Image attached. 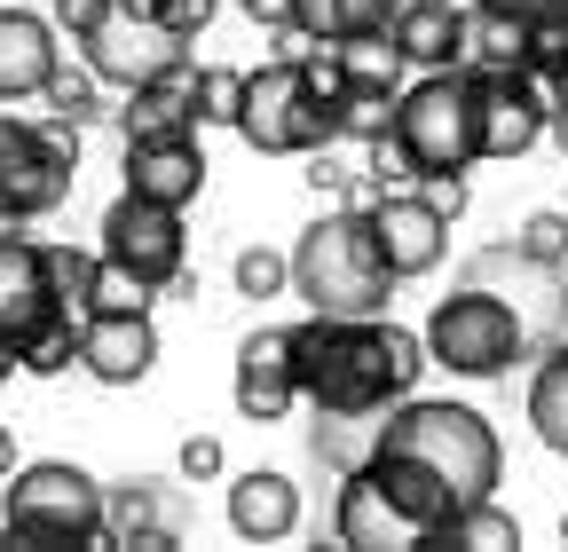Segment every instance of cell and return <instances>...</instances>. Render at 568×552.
<instances>
[{
    "mask_svg": "<svg viewBox=\"0 0 568 552\" xmlns=\"http://www.w3.org/2000/svg\"><path fill=\"white\" fill-rule=\"evenodd\" d=\"M545 143L568 159V103H552V111H545Z\"/></svg>",
    "mask_w": 568,
    "mask_h": 552,
    "instance_id": "cell-40",
    "label": "cell"
},
{
    "mask_svg": "<svg viewBox=\"0 0 568 552\" xmlns=\"http://www.w3.org/2000/svg\"><path fill=\"white\" fill-rule=\"evenodd\" d=\"M0 544H103V481L71 458H40L9 473V513H0Z\"/></svg>",
    "mask_w": 568,
    "mask_h": 552,
    "instance_id": "cell-5",
    "label": "cell"
},
{
    "mask_svg": "<svg viewBox=\"0 0 568 552\" xmlns=\"http://www.w3.org/2000/svg\"><path fill=\"white\" fill-rule=\"evenodd\" d=\"M230 276H237V293H245V300H276V293H293V253H268V245H245Z\"/></svg>",
    "mask_w": 568,
    "mask_h": 552,
    "instance_id": "cell-33",
    "label": "cell"
},
{
    "mask_svg": "<svg viewBox=\"0 0 568 552\" xmlns=\"http://www.w3.org/2000/svg\"><path fill=\"white\" fill-rule=\"evenodd\" d=\"M48 276H55L63 316H88V308H95V285H103V253H88V245H48Z\"/></svg>",
    "mask_w": 568,
    "mask_h": 552,
    "instance_id": "cell-32",
    "label": "cell"
},
{
    "mask_svg": "<svg viewBox=\"0 0 568 552\" xmlns=\"http://www.w3.org/2000/svg\"><path fill=\"white\" fill-rule=\"evenodd\" d=\"M17 371V348H9V339H0V379H9Z\"/></svg>",
    "mask_w": 568,
    "mask_h": 552,
    "instance_id": "cell-43",
    "label": "cell"
},
{
    "mask_svg": "<svg viewBox=\"0 0 568 552\" xmlns=\"http://www.w3.org/2000/svg\"><path fill=\"white\" fill-rule=\"evenodd\" d=\"M418 339H426V364H443L458 379H506L514 364H529V339H521L514 308L497 293H481V285L443 293Z\"/></svg>",
    "mask_w": 568,
    "mask_h": 552,
    "instance_id": "cell-8",
    "label": "cell"
},
{
    "mask_svg": "<svg viewBox=\"0 0 568 552\" xmlns=\"http://www.w3.org/2000/svg\"><path fill=\"white\" fill-rule=\"evenodd\" d=\"M293 293L316 316H387L395 308V268L379 253V229L364 205H339L293 245Z\"/></svg>",
    "mask_w": 568,
    "mask_h": 552,
    "instance_id": "cell-3",
    "label": "cell"
},
{
    "mask_svg": "<svg viewBox=\"0 0 568 552\" xmlns=\"http://www.w3.org/2000/svg\"><path fill=\"white\" fill-rule=\"evenodd\" d=\"M458 285H481V293H497L514 308V324L529 339V364L568 331V276H560V260H529L521 245H481L458 268Z\"/></svg>",
    "mask_w": 568,
    "mask_h": 552,
    "instance_id": "cell-10",
    "label": "cell"
},
{
    "mask_svg": "<svg viewBox=\"0 0 568 552\" xmlns=\"http://www.w3.org/2000/svg\"><path fill=\"white\" fill-rule=\"evenodd\" d=\"M237 103H245L237 63H190V119L197 126H237Z\"/></svg>",
    "mask_w": 568,
    "mask_h": 552,
    "instance_id": "cell-30",
    "label": "cell"
},
{
    "mask_svg": "<svg viewBox=\"0 0 568 552\" xmlns=\"http://www.w3.org/2000/svg\"><path fill=\"white\" fill-rule=\"evenodd\" d=\"M80 55H88V72L103 80V88H142V80H166V72H182L190 63V40L182 32H166L159 17H126V9H111L88 40H80Z\"/></svg>",
    "mask_w": 568,
    "mask_h": 552,
    "instance_id": "cell-11",
    "label": "cell"
},
{
    "mask_svg": "<svg viewBox=\"0 0 568 552\" xmlns=\"http://www.w3.org/2000/svg\"><path fill=\"white\" fill-rule=\"evenodd\" d=\"M71 364H80V316H63V324H48L32 348L17 356V371H32V379H63Z\"/></svg>",
    "mask_w": 568,
    "mask_h": 552,
    "instance_id": "cell-34",
    "label": "cell"
},
{
    "mask_svg": "<svg viewBox=\"0 0 568 552\" xmlns=\"http://www.w3.org/2000/svg\"><path fill=\"white\" fill-rule=\"evenodd\" d=\"M95 253H103V268L134 276L142 293H174V285H182V268H190L182 205H159V197L119 190V197H111V214H103V229H95Z\"/></svg>",
    "mask_w": 568,
    "mask_h": 552,
    "instance_id": "cell-9",
    "label": "cell"
},
{
    "mask_svg": "<svg viewBox=\"0 0 568 552\" xmlns=\"http://www.w3.org/2000/svg\"><path fill=\"white\" fill-rule=\"evenodd\" d=\"M0 513H9V473H0Z\"/></svg>",
    "mask_w": 568,
    "mask_h": 552,
    "instance_id": "cell-44",
    "label": "cell"
},
{
    "mask_svg": "<svg viewBox=\"0 0 568 552\" xmlns=\"http://www.w3.org/2000/svg\"><path fill=\"white\" fill-rule=\"evenodd\" d=\"M0 473H17V435H9V419H0Z\"/></svg>",
    "mask_w": 568,
    "mask_h": 552,
    "instance_id": "cell-41",
    "label": "cell"
},
{
    "mask_svg": "<svg viewBox=\"0 0 568 552\" xmlns=\"http://www.w3.org/2000/svg\"><path fill=\"white\" fill-rule=\"evenodd\" d=\"M379 442L403 450V458H418V466H435L450 490H458V505L497 498V481H506V442H497V427L481 419L474 402H450V395L443 402L435 395H403L387 410Z\"/></svg>",
    "mask_w": 568,
    "mask_h": 552,
    "instance_id": "cell-4",
    "label": "cell"
},
{
    "mask_svg": "<svg viewBox=\"0 0 568 552\" xmlns=\"http://www.w3.org/2000/svg\"><path fill=\"white\" fill-rule=\"evenodd\" d=\"M213 9H222V0H159V24L182 32V40H197V32L213 24Z\"/></svg>",
    "mask_w": 568,
    "mask_h": 552,
    "instance_id": "cell-36",
    "label": "cell"
},
{
    "mask_svg": "<svg viewBox=\"0 0 568 552\" xmlns=\"http://www.w3.org/2000/svg\"><path fill=\"white\" fill-rule=\"evenodd\" d=\"M126 190L134 197H159V205H197V190H205V143H197V126L126 134Z\"/></svg>",
    "mask_w": 568,
    "mask_h": 552,
    "instance_id": "cell-17",
    "label": "cell"
},
{
    "mask_svg": "<svg viewBox=\"0 0 568 552\" xmlns=\"http://www.w3.org/2000/svg\"><path fill=\"white\" fill-rule=\"evenodd\" d=\"M364 214H372V229H379V253H387V268H395V285L443 268V253H450V214H443L426 190H379Z\"/></svg>",
    "mask_w": 568,
    "mask_h": 552,
    "instance_id": "cell-13",
    "label": "cell"
},
{
    "mask_svg": "<svg viewBox=\"0 0 568 552\" xmlns=\"http://www.w3.org/2000/svg\"><path fill=\"white\" fill-rule=\"evenodd\" d=\"M230 395H237V410H245L253 427L293 419V402H301V387H293V324H261V331L237 339Z\"/></svg>",
    "mask_w": 568,
    "mask_h": 552,
    "instance_id": "cell-15",
    "label": "cell"
},
{
    "mask_svg": "<svg viewBox=\"0 0 568 552\" xmlns=\"http://www.w3.org/2000/svg\"><path fill=\"white\" fill-rule=\"evenodd\" d=\"M379 427H387V410H316L308 419V458L339 481V473H355L379 450Z\"/></svg>",
    "mask_w": 568,
    "mask_h": 552,
    "instance_id": "cell-24",
    "label": "cell"
},
{
    "mask_svg": "<svg viewBox=\"0 0 568 552\" xmlns=\"http://www.w3.org/2000/svg\"><path fill=\"white\" fill-rule=\"evenodd\" d=\"M395 9H403V0H293V32H301L308 48H332V40H347V32L395 24Z\"/></svg>",
    "mask_w": 568,
    "mask_h": 552,
    "instance_id": "cell-26",
    "label": "cell"
},
{
    "mask_svg": "<svg viewBox=\"0 0 568 552\" xmlns=\"http://www.w3.org/2000/svg\"><path fill=\"white\" fill-rule=\"evenodd\" d=\"M514 245H521L529 260H568V214H560V205H545V214H529V222L514 229Z\"/></svg>",
    "mask_w": 568,
    "mask_h": 552,
    "instance_id": "cell-35",
    "label": "cell"
},
{
    "mask_svg": "<svg viewBox=\"0 0 568 552\" xmlns=\"http://www.w3.org/2000/svg\"><path fill=\"white\" fill-rule=\"evenodd\" d=\"M474 88H481V159L514 166L521 151L545 143V111H552V95H545L529 72H474Z\"/></svg>",
    "mask_w": 568,
    "mask_h": 552,
    "instance_id": "cell-16",
    "label": "cell"
},
{
    "mask_svg": "<svg viewBox=\"0 0 568 552\" xmlns=\"http://www.w3.org/2000/svg\"><path fill=\"white\" fill-rule=\"evenodd\" d=\"M245 17L261 32H293V0H245Z\"/></svg>",
    "mask_w": 568,
    "mask_h": 552,
    "instance_id": "cell-39",
    "label": "cell"
},
{
    "mask_svg": "<svg viewBox=\"0 0 568 552\" xmlns=\"http://www.w3.org/2000/svg\"><path fill=\"white\" fill-rule=\"evenodd\" d=\"M387 32H395L410 72H450V63L466 55V9L458 0H403Z\"/></svg>",
    "mask_w": 568,
    "mask_h": 552,
    "instance_id": "cell-21",
    "label": "cell"
},
{
    "mask_svg": "<svg viewBox=\"0 0 568 552\" xmlns=\"http://www.w3.org/2000/svg\"><path fill=\"white\" fill-rule=\"evenodd\" d=\"M48 324H63L55 276H48V245L24 237V229H0V339L24 356Z\"/></svg>",
    "mask_w": 568,
    "mask_h": 552,
    "instance_id": "cell-12",
    "label": "cell"
},
{
    "mask_svg": "<svg viewBox=\"0 0 568 552\" xmlns=\"http://www.w3.org/2000/svg\"><path fill=\"white\" fill-rule=\"evenodd\" d=\"M332 544H355V552H403L410 529L387 513V498L372 490L364 473H339V498H332Z\"/></svg>",
    "mask_w": 568,
    "mask_h": 552,
    "instance_id": "cell-23",
    "label": "cell"
},
{
    "mask_svg": "<svg viewBox=\"0 0 568 552\" xmlns=\"http://www.w3.org/2000/svg\"><path fill=\"white\" fill-rule=\"evenodd\" d=\"M182 498L159 481H119L103 490V544H134V552H174L182 544Z\"/></svg>",
    "mask_w": 568,
    "mask_h": 552,
    "instance_id": "cell-18",
    "label": "cell"
},
{
    "mask_svg": "<svg viewBox=\"0 0 568 552\" xmlns=\"http://www.w3.org/2000/svg\"><path fill=\"white\" fill-rule=\"evenodd\" d=\"M443 544H466V552H514V544H521V521L497 505V498H474V505L450 513Z\"/></svg>",
    "mask_w": 568,
    "mask_h": 552,
    "instance_id": "cell-31",
    "label": "cell"
},
{
    "mask_svg": "<svg viewBox=\"0 0 568 552\" xmlns=\"http://www.w3.org/2000/svg\"><path fill=\"white\" fill-rule=\"evenodd\" d=\"M560 536H568V513H560Z\"/></svg>",
    "mask_w": 568,
    "mask_h": 552,
    "instance_id": "cell-46",
    "label": "cell"
},
{
    "mask_svg": "<svg viewBox=\"0 0 568 552\" xmlns=\"http://www.w3.org/2000/svg\"><path fill=\"white\" fill-rule=\"evenodd\" d=\"M40 103H48V119H63V126H95V119H111V103H103V80L88 72H71V63H55L48 72V88H40Z\"/></svg>",
    "mask_w": 568,
    "mask_h": 552,
    "instance_id": "cell-29",
    "label": "cell"
},
{
    "mask_svg": "<svg viewBox=\"0 0 568 552\" xmlns=\"http://www.w3.org/2000/svg\"><path fill=\"white\" fill-rule=\"evenodd\" d=\"M103 17H111V0H55V32H71V40H88Z\"/></svg>",
    "mask_w": 568,
    "mask_h": 552,
    "instance_id": "cell-37",
    "label": "cell"
},
{
    "mask_svg": "<svg viewBox=\"0 0 568 552\" xmlns=\"http://www.w3.org/2000/svg\"><path fill=\"white\" fill-rule=\"evenodd\" d=\"M166 126H197L190 119V63L166 80L126 88V103H119V134H166Z\"/></svg>",
    "mask_w": 568,
    "mask_h": 552,
    "instance_id": "cell-27",
    "label": "cell"
},
{
    "mask_svg": "<svg viewBox=\"0 0 568 552\" xmlns=\"http://www.w3.org/2000/svg\"><path fill=\"white\" fill-rule=\"evenodd\" d=\"M222 9H245V0H222Z\"/></svg>",
    "mask_w": 568,
    "mask_h": 552,
    "instance_id": "cell-45",
    "label": "cell"
},
{
    "mask_svg": "<svg viewBox=\"0 0 568 552\" xmlns=\"http://www.w3.org/2000/svg\"><path fill=\"white\" fill-rule=\"evenodd\" d=\"M159 364V324L151 308H95L80 316V371L95 387H134Z\"/></svg>",
    "mask_w": 568,
    "mask_h": 552,
    "instance_id": "cell-14",
    "label": "cell"
},
{
    "mask_svg": "<svg viewBox=\"0 0 568 552\" xmlns=\"http://www.w3.org/2000/svg\"><path fill=\"white\" fill-rule=\"evenodd\" d=\"M111 9H126V17H159V0H111Z\"/></svg>",
    "mask_w": 568,
    "mask_h": 552,
    "instance_id": "cell-42",
    "label": "cell"
},
{
    "mask_svg": "<svg viewBox=\"0 0 568 552\" xmlns=\"http://www.w3.org/2000/svg\"><path fill=\"white\" fill-rule=\"evenodd\" d=\"M379 143L395 151L403 182H450V174L481 166V88H474V72L450 63V72L403 80Z\"/></svg>",
    "mask_w": 568,
    "mask_h": 552,
    "instance_id": "cell-2",
    "label": "cell"
},
{
    "mask_svg": "<svg viewBox=\"0 0 568 552\" xmlns=\"http://www.w3.org/2000/svg\"><path fill=\"white\" fill-rule=\"evenodd\" d=\"M230 529L245 536V544H284L301 529V481L293 473H276V466H253V473H237L230 481Z\"/></svg>",
    "mask_w": 568,
    "mask_h": 552,
    "instance_id": "cell-20",
    "label": "cell"
},
{
    "mask_svg": "<svg viewBox=\"0 0 568 552\" xmlns=\"http://www.w3.org/2000/svg\"><path fill=\"white\" fill-rule=\"evenodd\" d=\"M332 63L347 80H372V88H403L410 80V63H403V48H395V32L379 24V32H347V40H332Z\"/></svg>",
    "mask_w": 568,
    "mask_h": 552,
    "instance_id": "cell-28",
    "label": "cell"
},
{
    "mask_svg": "<svg viewBox=\"0 0 568 552\" xmlns=\"http://www.w3.org/2000/svg\"><path fill=\"white\" fill-rule=\"evenodd\" d=\"M529 427H537V442L552 458H568V331L552 339V348L537 356V371H529Z\"/></svg>",
    "mask_w": 568,
    "mask_h": 552,
    "instance_id": "cell-25",
    "label": "cell"
},
{
    "mask_svg": "<svg viewBox=\"0 0 568 552\" xmlns=\"http://www.w3.org/2000/svg\"><path fill=\"white\" fill-rule=\"evenodd\" d=\"M213 473H222V442H213V435H190V442H182V481H213Z\"/></svg>",
    "mask_w": 568,
    "mask_h": 552,
    "instance_id": "cell-38",
    "label": "cell"
},
{
    "mask_svg": "<svg viewBox=\"0 0 568 552\" xmlns=\"http://www.w3.org/2000/svg\"><path fill=\"white\" fill-rule=\"evenodd\" d=\"M80 182V126L0 111V229L48 222Z\"/></svg>",
    "mask_w": 568,
    "mask_h": 552,
    "instance_id": "cell-7",
    "label": "cell"
},
{
    "mask_svg": "<svg viewBox=\"0 0 568 552\" xmlns=\"http://www.w3.org/2000/svg\"><path fill=\"white\" fill-rule=\"evenodd\" d=\"M237 134L261 159H316L332 151V103L308 72V55H276L261 72H245V103H237Z\"/></svg>",
    "mask_w": 568,
    "mask_h": 552,
    "instance_id": "cell-6",
    "label": "cell"
},
{
    "mask_svg": "<svg viewBox=\"0 0 568 552\" xmlns=\"http://www.w3.org/2000/svg\"><path fill=\"white\" fill-rule=\"evenodd\" d=\"M426 339L395 316H316L293 324V387L308 410H395L418 395Z\"/></svg>",
    "mask_w": 568,
    "mask_h": 552,
    "instance_id": "cell-1",
    "label": "cell"
},
{
    "mask_svg": "<svg viewBox=\"0 0 568 552\" xmlns=\"http://www.w3.org/2000/svg\"><path fill=\"white\" fill-rule=\"evenodd\" d=\"M55 63H63L55 17H40V9H0V103L40 95Z\"/></svg>",
    "mask_w": 568,
    "mask_h": 552,
    "instance_id": "cell-19",
    "label": "cell"
},
{
    "mask_svg": "<svg viewBox=\"0 0 568 552\" xmlns=\"http://www.w3.org/2000/svg\"><path fill=\"white\" fill-rule=\"evenodd\" d=\"M529 17L506 9V0H474L466 9V72H529Z\"/></svg>",
    "mask_w": 568,
    "mask_h": 552,
    "instance_id": "cell-22",
    "label": "cell"
}]
</instances>
